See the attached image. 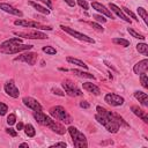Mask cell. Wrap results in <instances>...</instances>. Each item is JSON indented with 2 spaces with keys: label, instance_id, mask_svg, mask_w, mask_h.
<instances>
[{
  "label": "cell",
  "instance_id": "cell-13",
  "mask_svg": "<svg viewBox=\"0 0 148 148\" xmlns=\"http://www.w3.org/2000/svg\"><path fill=\"white\" fill-rule=\"evenodd\" d=\"M23 104L25 106H28L29 109L34 110V111H42V105L39 104V102L32 97H23L22 99Z\"/></svg>",
  "mask_w": 148,
  "mask_h": 148
},
{
  "label": "cell",
  "instance_id": "cell-6",
  "mask_svg": "<svg viewBox=\"0 0 148 148\" xmlns=\"http://www.w3.org/2000/svg\"><path fill=\"white\" fill-rule=\"evenodd\" d=\"M15 36L17 37H22V38H27V39H46L49 38V36L42 31L38 30H34V31H15L14 32Z\"/></svg>",
  "mask_w": 148,
  "mask_h": 148
},
{
  "label": "cell",
  "instance_id": "cell-39",
  "mask_svg": "<svg viewBox=\"0 0 148 148\" xmlns=\"http://www.w3.org/2000/svg\"><path fill=\"white\" fill-rule=\"evenodd\" d=\"M67 145H66V142H57V143H54V145H51L50 146V148H54V147H66Z\"/></svg>",
  "mask_w": 148,
  "mask_h": 148
},
{
  "label": "cell",
  "instance_id": "cell-25",
  "mask_svg": "<svg viewBox=\"0 0 148 148\" xmlns=\"http://www.w3.org/2000/svg\"><path fill=\"white\" fill-rule=\"evenodd\" d=\"M136 50L139 53L143 54V56H147L148 54V45L146 43H139L136 45Z\"/></svg>",
  "mask_w": 148,
  "mask_h": 148
},
{
  "label": "cell",
  "instance_id": "cell-10",
  "mask_svg": "<svg viewBox=\"0 0 148 148\" xmlns=\"http://www.w3.org/2000/svg\"><path fill=\"white\" fill-rule=\"evenodd\" d=\"M37 53L35 52H25L18 57H16L14 59V61H23V62H27L28 65H35L37 62Z\"/></svg>",
  "mask_w": 148,
  "mask_h": 148
},
{
  "label": "cell",
  "instance_id": "cell-38",
  "mask_svg": "<svg viewBox=\"0 0 148 148\" xmlns=\"http://www.w3.org/2000/svg\"><path fill=\"white\" fill-rule=\"evenodd\" d=\"M52 92L56 94V95H59V96H65V92H62V91L59 90L58 88H52Z\"/></svg>",
  "mask_w": 148,
  "mask_h": 148
},
{
  "label": "cell",
  "instance_id": "cell-17",
  "mask_svg": "<svg viewBox=\"0 0 148 148\" xmlns=\"http://www.w3.org/2000/svg\"><path fill=\"white\" fill-rule=\"evenodd\" d=\"M109 7H110V9H111V10H112L114 14H117V16H119L120 18H123L125 22L131 23V20H130V18H128V17H127V16H126L124 13H123V10H121V9H120V8H119L117 5H114V3H111V2H110V3H109Z\"/></svg>",
  "mask_w": 148,
  "mask_h": 148
},
{
  "label": "cell",
  "instance_id": "cell-29",
  "mask_svg": "<svg viewBox=\"0 0 148 148\" xmlns=\"http://www.w3.org/2000/svg\"><path fill=\"white\" fill-rule=\"evenodd\" d=\"M43 52H45L46 54L53 56V54L57 53V50H56L53 46H44V47H43Z\"/></svg>",
  "mask_w": 148,
  "mask_h": 148
},
{
  "label": "cell",
  "instance_id": "cell-9",
  "mask_svg": "<svg viewBox=\"0 0 148 148\" xmlns=\"http://www.w3.org/2000/svg\"><path fill=\"white\" fill-rule=\"evenodd\" d=\"M62 88L65 89V92L69 96H81L82 95V91L69 80H65L62 81Z\"/></svg>",
  "mask_w": 148,
  "mask_h": 148
},
{
  "label": "cell",
  "instance_id": "cell-24",
  "mask_svg": "<svg viewBox=\"0 0 148 148\" xmlns=\"http://www.w3.org/2000/svg\"><path fill=\"white\" fill-rule=\"evenodd\" d=\"M24 132H25V134L29 136V138H32V136H35V134H36V131H35V127L31 125V124H27V125H24Z\"/></svg>",
  "mask_w": 148,
  "mask_h": 148
},
{
  "label": "cell",
  "instance_id": "cell-42",
  "mask_svg": "<svg viewBox=\"0 0 148 148\" xmlns=\"http://www.w3.org/2000/svg\"><path fill=\"white\" fill-rule=\"evenodd\" d=\"M65 2H66L68 6H71V7H74V6H75V1H74V0H65Z\"/></svg>",
  "mask_w": 148,
  "mask_h": 148
},
{
  "label": "cell",
  "instance_id": "cell-40",
  "mask_svg": "<svg viewBox=\"0 0 148 148\" xmlns=\"http://www.w3.org/2000/svg\"><path fill=\"white\" fill-rule=\"evenodd\" d=\"M80 106H81V108H83V109H88L90 105H89V103H88V102L82 101V102H80Z\"/></svg>",
  "mask_w": 148,
  "mask_h": 148
},
{
  "label": "cell",
  "instance_id": "cell-36",
  "mask_svg": "<svg viewBox=\"0 0 148 148\" xmlns=\"http://www.w3.org/2000/svg\"><path fill=\"white\" fill-rule=\"evenodd\" d=\"M91 25H92V28H94L95 30H97V31H101V32L104 31V28H102V25H99V24L96 23V22H91Z\"/></svg>",
  "mask_w": 148,
  "mask_h": 148
},
{
  "label": "cell",
  "instance_id": "cell-8",
  "mask_svg": "<svg viewBox=\"0 0 148 148\" xmlns=\"http://www.w3.org/2000/svg\"><path fill=\"white\" fill-rule=\"evenodd\" d=\"M60 28L65 31V32H67V34H69L71 36H73V37H75V38H77V39H80V40H83V42H88V43H95V40L91 38V37H89V36H87V35H84V34H81V32H79V31H76V30H74V29H72V28H69V27H66V25H60Z\"/></svg>",
  "mask_w": 148,
  "mask_h": 148
},
{
  "label": "cell",
  "instance_id": "cell-2",
  "mask_svg": "<svg viewBox=\"0 0 148 148\" xmlns=\"http://www.w3.org/2000/svg\"><path fill=\"white\" fill-rule=\"evenodd\" d=\"M31 47L32 45L22 44V39L20 37H14L0 44V52L5 54H14V53H18L22 51H28Z\"/></svg>",
  "mask_w": 148,
  "mask_h": 148
},
{
  "label": "cell",
  "instance_id": "cell-37",
  "mask_svg": "<svg viewBox=\"0 0 148 148\" xmlns=\"http://www.w3.org/2000/svg\"><path fill=\"white\" fill-rule=\"evenodd\" d=\"M6 132H7V133H8L9 135H12V136H16V135H17L16 131H15V130H13V128H10V127L6 128Z\"/></svg>",
  "mask_w": 148,
  "mask_h": 148
},
{
  "label": "cell",
  "instance_id": "cell-30",
  "mask_svg": "<svg viewBox=\"0 0 148 148\" xmlns=\"http://www.w3.org/2000/svg\"><path fill=\"white\" fill-rule=\"evenodd\" d=\"M140 80H141V84L143 88H148V76L146 73L140 74Z\"/></svg>",
  "mask_w": 148,
  "mask_h": 148
},
{
  "label": "cell",
  "instance_id": "cell-4",
  "mask_svg": "<svg viewBox=\"0 0 148 148\" xmlns=\"http://www.w3.org/2000/svg\"><path fill=\"white\" fill-rule=\"evenodd\" d=\"M68 132H69L71 136L73 138L74 147H77V148H87V147H88L86 135H84L82 132H80L76 127L69 126V127H68Z\"/></svg>",
  "mask_w": 148,
  "mask_h": 148
},
{
  "label": "cell",
  "instance_id": "cell-5",
  "mask_svg": "<svg viewBox=\"0 0 148 148\" xmlns=\"http://www.w3.org/2000/svg\"><path fill=\"white\" fill-rule=\"evenodd\" d=\"M50 114H51L54 119L60 120V121H62V123H65V124H71V121H72L71 116L67 113V111L65 110V108H62V106H60V105L52 106V108L50 109Z\"/></svg>",
  "mask_w": 148,
  "mask_h": 148
},
{
  "label": "cell",
  "instance_id": "cell-7",
  "mask_svg": "<svg viewBox=\"0 0 148 148\" xmlns=\"http://www.w3.org/2000/svg\"><path fill=\"white\" fill-rule=\"evenodd\" d=\"M15 25H18V27H23V28H36L37 30H52L51 27L49 25H44L39 22H36V21H25V20H16L14 22Z\"/></svg>",
  "mask_w": 148,
  "mask_h": 148
},
{
  "label": "cell",
  "instance_id": "cell-15",
  "mask_svg": "<svg viewBox=\"0 0 148 148\" xmlns=\"http://www.w3.org/2000/svg\"><path fill=\"white\" fill-rule=\"evenodd\" d=\"M133 71L138 75H140L142 73H147V71H148V59H143V60L136 62L133 67Z\"/></svg>",
  "mask_w": 148,
  "mask_h": 148
},
{
  "label": "cell",
  "instance_id": "cell-23",
  "mask_svg": "<svg viewBox=\"0 0 148 148\" xmlns=\"http://www.w3.org/2000/svg\"><path fill=\"white\" fill-rule=\"evenodd\" d=\"M72 72L79 77H87V79H92V80L95 79V76L92 74L88 73V72H83V71H80V69H72Z\"/></svg>",
  "mask_w": 148,
  "mask_h": 148
},
{
  "label": "cell",
  "instance_id": "cell-11",
  "mask_svg": "<svg viewBox=\"0 0 148 148\" xmlns=\"http://www.w3.org/2000/svg\"><path fill=\"white\" fill-rule=\"evenodd\" d=\"M104 99L111 106H120L124 104V98L117 94H106Z\"/></svg>",
  "mask_w": 148,
  "mask_h": 148
},
{
  "label": "cell",
  "instance_id": "cell-31",
  "mask_svg": "<svg viewBox=\"0 0 148 148\" xmlns=\"http://www.w3.org/2000/svg\"><path fill=\"white\" fill-rule=\"evenodd\" d=\"M15 121H16V116H15L14 113H10V114L7 117V123H8V125H14Z\"/></svg>",
  "mask_w": 148,
  "mask_h": 148
},
{
  "label": "cell",
  "instance_id": "cell-34",
  "mask_svg": "<svg viewBox=\"0 0 148 148\" xmlns=\"http://www.w3.org/2000/svg\"><path fill=\"white\" fill-rule=\"evenodd\" d=\"M121 10H124V12H125V13H126L127 15H130V16H131L132 18H134V20H136V21L139 20V18H136L135 14H133V13H132V12H131V10H130L128 8H126V7H123V9H121Z\"/></svg>",
  "mask_w": 148,
  "mask_h": 148
},
{
  "label": "cell",
  "instance_id": "cell-22",
  "mask_svg": "<svg viewBox=\"0 0 148 148\" xmlns=\"http://www.w3.org/2000/svg\"><path fill=\"white\" fill-rule=\"evenodd\" d=\"M67 61L71 62V64H73V65H76V66H79V67H82V68H84V69L88 68V66H87L82 60H80V59H76V58H73V57H67Z\"/></svg>",
  "mask_w": 148,
  "mask_h": 148
},
{
  "label": "cell",
  "instance_id": "cell-41",
  "mask_svg": "<svg viewBox=\"0 0 148 148\" xmlns=\"http://www.w3.org/2000/svg\"><path fill=\"white\" fill-rule=\"evenodd\" d=\"M40 1H42L43 3H45V5L47 6V8H49V9H51V8H52V3H51V1H50V0H40Z\"/></svg>",
  "mask_w": 148,
  "mask_h": 148
},
{
  "label": "cell",
  "instance_id": "cell-32",
  "mask_svg": "<svg viewBox=\"0 0 148 148\" xmlns=\"http://www.w3.org/2000/svg\"><path fill=\"white\" fill-rule=\"evenodd\" d=\"M7 111H8V106L0 102V116H5Z\"/></svg>",
  "mask_w": 148,
  "mask_h": 148
},
{
  "label": "cell",
  "instance_id": "cell-16",
  "mask_svg": "<svg viewBox=\"0 0 148 148\" xmlns=\"http://www.w3.org/2000/svg\"><path fill=\"white\" fill-rule=\"evenodd\" d=\"M91 7H92L95 10H97L98 13L104 14L106 17H109V18H113L112 13H111V12H110L105 6H103L102 3H99V2H92V3H91Z\"/></svg>",
  "mask_w": 148,
  "mask_h": 148
},
{
  "label": "cell",
  "instance_id": "cell-3",
  "mask_svg": "<svg viewBox=\"0 0 148 148\" xmlns=\"http://www.w3.org/2000/svg\"><path fill=\"white\" fill-rule=\"evenodd\" d=\"M34 118L37 120L38 124H40V125H43V126L50 127L53 132H56V133H58V134H64V133L66 132L65 127H64L61 124L57 123L56 120H52L49 116H46V114L43 113L42 111H35V112H34Z\"/></svg>",
  "mask_w": 148,
  "mask_h": 148
},
{
  "label": "cell",
  "instance_id": "cell-33",
  "mask_svg": "<svg viewBox=\"0 0 148 148\" xmlns=\"http://www.w3.org/2000/svg\"><path fill=\"white\" fill-rule=\"evenodd\" d=\"M92 17H94L97 22H101V23H105V22H106V18H105L104 16H102V15H97V14H96V15H92Z\"/></svg>",
  "mask_w": 148,
  "mask_h": 148
},
{
  "label": "cell",
  "instance_id": "cell-43",
  "mask_svg": "<svg viewBox=\"0 0 148 148\" xmlns=\"http://www.w3.org/2000/svg\"><path fill=\"white\" fill-rule=\"evenodd\" d=\"M23 127H24V125H23L21 121H20V123H17V125H16V130H18V131H20V130H22Z\"/></svg>",
  "mask_w": 148,
  "mask_h": 148
},
{
  "label": "cell",
  "instance_id": "cell-1",
  "mask_svg": "<svg viewBox=\"0 0 148 148\" xmlns=\"http://www.w3.org/2000/svg\"><path fill=\"white\" fill-rule=\"evenodd\" d=\"M96 111H97V113L95 116V119L101 125H103L110 133H117L120 125L128 126V124L117 113H112L102 106H97Z\"/></svg>",
  "mask_w": 148,
  "mask_h": 148
},
{
  "label": "cell",
  "instance_id": "cell-12",
  "mask_svg": "<svg viewBox=\"0 0 148 148\" xmlns=\"http://www.w3.org/2000/svg\"><path fill=\"white\" fill-rule=\"evenodd\" d=\"M3 89H5L6 94H7V95H9V96H10V97H13V98H17V97H18V95H20V91H18V89H17V87L15 86V83H14V81H13V80L7 81V82L5 83Z\"/></svg>",
  "mask_w": 148,
  "mask_h": 148
},
{
  "label": "cell",
  "instance_id": "cell-27",
  "mask_svg": "<svg viewBox=\"0 0 148 148\" xmlns=\"http://www.w3.org/2000/svg\"><path fill=\"white\" fill-rule=\"evenodd\" d=\"M112 42H113L114 44H118V45L124 46V47L130 46V40L124 39V38H113V39H112Z\"/></svg>",
  "mask_w": 148,
  "mask_h": 148
},
{
  "label": "cell",
  "instance_id": "cell-20",
  "mask_svg": "<svg viewBox=\"0 0 148 148\" xmlns=\"http://www.w3.org/2000/svg\"><path fill=\"white\" fill-rule=\"evenodd\" d=\"M134 97H135L143 106H148V95H147L146 92L136 90V91H134Z\"/></svg>",
  "mask_w": 148,
  "mask_h": 148
},
{
  "label": "cell",
  "instance_id": "cell-14",
  "mask_svg": "<svg viewBox=\"0 0 148 148\" xmlns=\"http://www.w3.org/2000/svg\"><path fill=\"white\" fill-rule=\"evenodd\" d=\"M0 9H2L3 12L6 13H9V14H13V15H16L18 17H22L23 16V13L21 10H18L17 8L10 6L9 3H5V2H0Z\"/></svg>",
  "mask_w": 148,
  "mask_h": 148
},
{
  "label": "cell",
  "instance_id": "cell-21",
  "mask_svg": "<svg viewBox=\"0 0 148 148\" xmlns=\"http://www.w3.org/2000/svg\"><path fill=\"white\" fill-rule=\"evenodd\" d=\"M29 5H31L37 12H39V13H42V14H50V9L49 8H46V7H43V6H40L39 3H37V2H34V1H30L29 2Z\"/></svg>",
  "mask_w": 148,
  "mask_h": 148
},
{
  "label": "cell",
  "instance_id": "cell-19",
  "mask_svg": "<svg viewBox=\"0 0 148 148\" xmlns=\"http://www.w3.org/2000/svg\"><path fill=\"white\" fill-rule=\"evenodd\" d=\"M82 87H83L84 90H87L88 92H91V94H94V95H99V92H101L99 88H98L96 84L91 83V82H84V83L82 84Z\"/></svg>",
  "mask_w": 148,
  "mask_h": 148
},
{
  "label": "cell",
  "instance_id": "cell-35",
  "mask_svg": "<svg viewBox=\"0 0 148 148\" xmlns=\"http://www.w3.org/2000/svg\"><path fill=\"white\" fill-rule=\"evenodd\" d=\"M77 3L80 5V7H82L84 10H87L88 8H89V5L87 3V1L86 0H77Z\"/></svg>",
  "mask_w": 148,
  "mask_h": 148
},
{
  "label": "cell",
  "instance_id": "cell-18",
  "mask_svg": "<svg viewBox=\"0 0 148 148\" xmlns=\"http://www.w3.org/2000/svg\"><path fill=\"white\" fill-rule=\"evenodd\" d=\"M131 110H132V112H133L135 116L140 117L145 123H148V116H147V112H146L145 110L140 109L138 105H133V106L131 108Z\"/></svg>",
  "mask_w": 148,
  "mask_h": 148
},
{
  "label": "cell",
  "instance_id": "cell-44",
  "mask_svg": "<svg viewBox=\"0 0 148 148\" xmlns=\"http://www.w3.org/2000/svg\"><path fill=\"white\" fill-rule=\"evenodd\" d=\"M20 147H28V143L23 142V143H21V145H20Z\"/></svg>",
  "mask_w": 148,
  "mask_h": 148
},
{
  "label": "cell",
  "instance_id": "cell-26",
  "mask_svg": "<svg viewBox=\"0 0 148 148\" xmlns=\"http://www.w3.org/2000/svg\"><path fill=\"white\" fill-rule=\"evenodd\" d=\"M136 10L139 13V16H141V18L145 21V23L148 24V14H147V10L143 7H138Z\"/></svg>",
  "mask_w": 148,
  "mask_h": 148
},
{
  "label": "cell",
  "instance_id": "cell-28",
  "mask_svg": "<svg viewBox=\"0 0 148 148\" xmlns=\"http://www.w3.org/2000/svg\"><path fill=\"white\" fill-rule=\"evenodd\" d=\"M127 31H128V32H130V35H132L134 38H139V39H142V40L145 39V36H143V35H141V34L136 32V31H135L134 29H132V28H128V29H127Z\"/></svg>",
  "mask_w": 148,
  "mask_h": 148
}]
</instances>
